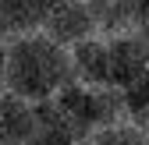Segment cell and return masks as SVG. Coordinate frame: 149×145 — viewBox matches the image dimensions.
Segmentation results:
<instances>
[{
    "label": "cell",
    "mask_w": 149,
    "mask_h": 145,
    "mask_svg": "<svg viewBox=\"0 0 149 145\" xmlns=\"http://www.w3.org/2000/svg\"><path fill=\"white\" fill-rule=\"evenodd\" d=\"M71 71H74V78L78 81H89V85H96V81H110V46L103 43H78L71 53Z\"/></svg>",
    "instance_id": "cell-4"
},
{
    "label": "cell",
    "mask_w": 149,
    "mask_h": 145,
    "mask_svg": "<svg viewBox=\"0 0 149 145\" xmlns=\"http://www.w3.org/2000/svg\"><path fill=\"white\" fill-rule=\"evenodd\" d=\"M92 25H96V14H92V7L85 0H64V4H57L46 14L43 35L53 39L57 46H78L89 39Z\"/></svg>",
    "instance_id": "cell-2"
},
{
    "label": "cell",
    "mask_w": 149,
    "mask_h": 145,
    "mask_svg": "<svg viewBox=\"0 0 149 145\" xmlns=\"http://www.w3.org/2000/svg\"><path fill=\"white\" fill-rule=\"evenodd\" d=\"M92 145H149L139 131H128V128H114V131H103Z\"/></svg>",
    "instance_id": "cell-6"
},
{
    "label": "cell",
    "mask_w": 149,
    "mask_h": 145,
    "mask_svg": "<svg viewBox=\"0 0 149 145\" xmlns=\"http://www.w3.org/2000/svg\"><path fill=\"white\" fill-rule=\"evenodd\" d=\"M0 81H7V50L0 46Z\"/></svg>",
    "instance_id": "cell-7"
},
{
    "label": "cell",
    "mask_w": 149,
    "mask_h": 145,
    "mask_svg": "<svg viewBox=\"0 0 149 145\" xmlns=\"http://www.w3.org/2000/svg\"><path fill=\"white\" fill-rule=\"evenodd\" d=\"M32 145H74V131L53 99L36 103V138Z\"/></svg>",
    "instance_id": "cell-5"
},
{
    "label": "cell",
    "mask_w": 149,
    "mask_h": 145,
    "mask_svg": "<svg viewBox=\"0 0 149 145\" xmlns=\"http://www.w3.org/2000/svg\"><path fill=\"white\" fill-rule=\"evenodd\" d=\"M36 138V103L0 92V145H32Z\"/></svg>",
    "instance_id": "cell-3"
},
{
    "label": "cell",
    "mask_w": 149,
    "mask_h": 145,
    "mask_svg": "<svg viewBox=\"0 0 149 145\" xmlns=\"http://www.w3.org/2000/svg\"><path fill=\"white\" fill-rule=\"evenodd\" d=\"M71 57L46 35L18 39L7 50V88L29 103L53 99L64 85H71Z\"/></svg>",
    "instance_id": "cell-1"
}]
</instances>
